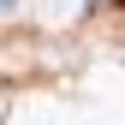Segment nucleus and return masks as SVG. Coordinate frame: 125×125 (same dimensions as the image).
<instances>
[{
    "mask_svg": "<svg viewBox=\"0 0 125 125\" xmlns=\"http://www.w3.org/2000/svg\"><path fill=\"white\" fill-rule=\"evenodd\" d=\"M107 6H125V0H107Z\"/></svg>",
    "mask_w": 125,
    "mask_h": 125,
    "instance_id": "f257e3e1",
    "label": "nucleus"
}]
</instances>
